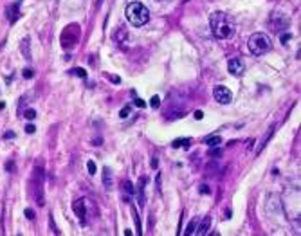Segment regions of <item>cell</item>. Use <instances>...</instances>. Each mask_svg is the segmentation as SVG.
<instances>
[{
    "label": "cell",
    "mask_w": 301,
    "mask_h": 236,
    "mask_svg": "<svg viewBox=\"0 0 301 236\" xmlns=\"http://www.w3.org/2000/svg\"><path fill=\"white\" fill-rule=\"evenodd\" d=\"M209 27H211V32L215 38L218 40H227L233 36L235 32V23H233V18L224 13V11H215L211 16H209Z\"/></svg>",
    "instance_id": "obj_1"
},
{
    "label": "cell",
    "mask_w": 301,
    "mask_h": 236,
    "mask_svg": "<svg viewBox=\"0 0 301 236\" xmlns=\"http://www.w3.org/2000/svg\"><path fill=\"white\" fill-rule=\"evenodd\" d=\"M126 18H128V22H130L132 25L141 27V25L148 23V20H150V11H148V7H146L144 4H141V2H130V4L126 5Z\"/></svg>",
    "instance_id": "obj_2"
},
{
    "label": "cell",
    "mask_w": 301,
    "mask_h": 236,
    "mask_svg": "<svg viewBox=\"0 0 301 236\" xmlns=\"http://www.w3.org/2000/svg\"><path fill=\"white\" fill-rule=\"evenodd\" d=\"M247 45H249V51H251L254 56H263V54H267V52L272 49V40H271L265 32H254V34L249 38Z\"/></svg>",
    "instance_id": "obj_3"
},
{
    "label": "cell",
    "mask_w": 301,
    "mask_h": 236,
    "mask_svg": "<svg viewBox=\"0 0 301 236\" xmlns=\"http://www.w3.org/2000/svg\"><path fill=\"white\" fill-rule=\"evenodd\" d=\"M78 34H79L78 25H70V27H67V29L63 31V34H61V45H63V47H72V45H76V41H78Z\"/></svg>",
    "instance_id": "obj_4"
},
{
    "label": "cell",
    "mask_w": 301,
    "mask_h": 236,
    "mask_svg": "<svg viewBox=\"0 0 301 236\" xmlns=\"http://www.w3.org/2000/svg\"><path fill=\"white\" fill-rule=\"evenodd\" d=\"M213 96H215V99H217L218 103H222V105H229L231 99H233L231 90H229L227 87H224V85H217L215 90H213Z\"/></svg>",
    "instance_id": "obj_5"
},
{
    "label": "cell",
    "mask_w": 301,
    "mask_h": 236,
    "mask_svg": "<svg viewBox=\"0 0 301 236\" xmlns=\"http://www.w3.org/2000/svg\"><path fill=\"white\" fill-rule=\"evenodd\" d=\"M227 70L233 74V76H242L245 72V63L240 60V58H231L227 61Z\"/></svg>",
    "instance_id": "obj_6"
},
{
    "label": "cell",
    "mask_w": 301,
    "mask_h": 236,
    "mask_svg": "<svg viewBox=\"0 0 301 236\" xmlns=\"http://www.w3.org/2000/svg\"><path fill=\"white\" fill-rule=\"evenodd\" d=\"M72 209L76 213V216H79L81 222H85V215H87V209H85V200H76L72 204Z\"/></svg>",
    "instance_id": "obj_7"
},
{
    "label": "cell",
    "mask_w": 301,
    "mask_h": 236,
    "mask_svg": "<svg viewBox=\"0 0 301 236\" xmlns=\"http://www.w3.org/2000/svg\"><path fill=\"white\" fill-rule=\"evenodd\" d=\"M20 0L16 2V4H13V5H9L7 7V18H9V22L11 23H14L16 20H18V16H20Z\"/></svg>",
    "instance_id": "obj_8"
},
{
    "label": "cell",
    "mask_w": 301,
    "mask_h": 236,
    "mask_svg": "<svg viewBox=\"0 0 301 236\" xmlns=\"http://www.w3.org/2000/svg\"><path fill=\"white\" fill-rule=\"evenodd\" d=\"M209 227H211V216H206L202 222H200V225L197 224V234L204 236L209 233Z\"/></svg>",
    "instance_id": "obj_9"
},
{
    "label": "cell",
    "mask_w": 301,
    "mask_h": 236,
    "mask_svg": "<svg viewBox=\"0 0 301 236\" xmlns=\"http://www.w3.org/2000/svg\"><path fill=\"white\" fill-rule=\"evenodd\" d=\"M144 184H146V179H141V182L137 186V198H139V206L141 207L144 206Z\"/></svg>",
    "instance_id": "obj_10"
},
{
    "label": "cell",
    "mask_w": 301,
    "mask_h": 236,
    "mask_svg": "<svg viewBox=\"0 0 301 236\" xmlns=\"http://www.w3.org/2000/svg\"><path fill=\"white\" fill-rule=\"evenodd\" d=\"M206 144H207L209 148H217L218 144H222V137H220V135H211V137L206 139Z\"/></svg>",
    "instance_id": "obj_11"
},
{
    "label": "cell",
    "mask_w": 301,
    "mask_h": 236,
    "mask_svg": "<svg viewBox=\"0 0 301 236\" xmlns=\"http://www.w3.org/2000/svg\"><path fill=\"white\" fill-rule=\"evenodd\" d=\"M103 184H105V188L112 186V171H110V168H103Z\"/></svg>",
    "instance_id": "obj_12"
},
{
    "label": "cell",
    "mask_w": 301,
    "mask_h": 236,
    "mask_svg": "<svg viewBox=\"0 0 301 236\" xmlns=\"http://www.w3.org/2000/svg\"><path fill=\"white\" fill-rule=\"evenodd\" d=\"M272 133H274V126H271V128H269V132L263 135V139H262V143H260V148H258V153H260V152L265 148V144H267V141L271 139V135H272Z\"/></svg>",
    "instance_id": "obj_13"
},
{
    "label": "cell",
    "mask_w": 301,
    "mask_h": 236,
    "mask_svg": "<svg viewBox=\"0 0 301 236\" xmlns=\"http://www.w3.org/2000/svg\"><path fill=\"white\" fill-rule=\"evenodd\" d=\"M171 146H173V148H180V146L188 148V146H189V139H175V141L171 143Z\"/></svg>",
    "instance_id": "obj_14"
},
{
    "label": "cell",
    "mask_w": 301,
    "mask_h": 236,
    "mask_svg": "<svg viewBox=\"0 0 301 236\" xmlns=\"http://www.w3.org/2000/svg\"><path fill=\"white\" fill-rule=\"evenodd\" d=\"M197 224H198V220H197V218H193V220L189 222V225L186 227L184 234H188V236H189V234H193V233H195V229H197Z\"/></svg>",
    "instance_id": "obj_15"
},
{
    "label": "cell",
    "mask_w": 301,
    "mask_h": 236,
    "mask_svg": "<svg viewBox=\"0 0 301 236\" xmlns=\"http://www.w3.org/2000/svg\"><path fill=\"white\" fill-rule=\"evenodd\" d=\"M22 52H25V58L31 60V52H29V38H25L22 41Z\"/></svg>",
    "instance_id": "obj_16"
},
{
    "label": "cell",
    "mask_w": 301,
    "mask_h": 236,
    "mask_svg": "<svg viewBox=\"0 0 301 236\" xmlns=\"http://www.w3.org/2000/svg\"><path fill=\"white\" fill-rule=\"evenodd\" d=\"M23 117H25V119H29V121H32V119H36V110H32V108H29V110H25V112H23Z\"/></svg>",
    "instance_id": "obj_17"
},
{
    "label": "cell",
    "mask_w": 301,
    "mask_h": 236,
    "mask_svg": "<svg viewBox=\"0 0 301 236\" xmlns=\"http://www.w3.org/2000/svg\"><path fill=\"white\" fill-rule=\"evenodd\" d=\"M150 106H152V108H159V106H161V97H159V96H153V97L150 99Z\"/></svg>",
    "instance_id": "obj_18"
},
{
    "label": "cell",
    "mask_w": 301,
    "mask_h": 236,
    "mask_svg": "<svg viewBox=\"0 0 301 236\" xmlns=\"http://www.w3.org/2000/svg\"><path fill=\"white\" fill-rule=\"evenodd\" d=\"M70 72H72V74H76V76H78V78H81V79H85V78H87V72H85L83 69H72Z\"/></svg>",
    "instance_id": "obj_19"
},
{
    "label": "cell",
    "mask_w": 301,
    "mask_h": 236,
    "mask_svg": "<svg viewBox=\"0 0 301 236\" xmlns=\"http://www.w3.org/2000/svg\"><path fill=\"white\" fill-rule=\"evenodd\" d=\"M87 170H88L90 175H96V170H97V168H96V162H94V161H88V162H87Z\"/></svg>",
    "instance_id": "obj_20"
},
{
    "label": "cell",
    "mask_w": 301,
    "mask_h": 236,
    "mask_svg": "<svg viewBox=\"0 0 301 236\" xmlns=\"http://www.w3.org/2000/svg\"><path fill=\"white\" fill-rule=\"evenodd\" d=\"M130 112H132V108H130V106H124V108L119 112V117H121V119H126V117L130 115Z\"/></svg>",
    "instance_id": "obj_21"
},
{
    "label": "cell",
    "mask_w": 301,
    "mask_h": 236,
    "mask_svg": "<svg viewBox=\"0 0 301 236\" xmlns=\"http://www.w3.org/2000/svg\"><path fill=\"white\" fill-rule=\"evenodd\" d=\"M134 105H135V106H139V108H144V106H146V103H144L141 97H137V99L134 101Z\"/></svg>",
    "instance_id": "obj_22"
},
{
    "label": "cell",
    "mask_w": 301,
    "mask_h": 236,
    "mask_svg": "<svg viewBox=\"0 0 301 236\" xmlns=\"http://www.w3.org/2000/svg\"><path fill=\"white\" fill-rule=\"evenodd\" d=\"M123 188L126 189V193H134V188H132V182H128V180H126V182L123 184Z\"/></svg>",
    "instance_id": "obj_23"
},
{
    "label": "cell",
    "mask_w": 301,
    "mask_h": 236,
    "mask_svg": "<svg viewBox=\"0 0 301 236\" xmlns=\"http://www.w3.org/2000/svg\"><path fill=\"white\" fill-rule=\"evenodd\" d=\"M290 38H292V36H290L289 32H285V34H281V36H280V40H281V43H285V41H289Z\"/></svg>",
    "instance_id": "obj_24"
},
{
    "label": "cell",
    "mask_w": 301,
    "mask_h": 236,
    "mask_svg": "<svg viewBox=\"0 0 301 236\" xmlns=\"http://www.w3.org/2000/svg\"><path fill=\"white\" fill-rule=\"evenodd\" d=\"M22 74H23V78H27V79H29V78H32V70H31V69H23V72H22Z\"/></svg>",
    "instance_id": "obj_25"
},
{
    "label": "cell",
    "mask_w": 301,
    "mask_h": 236,
    "mask_svg": "<svg viewBox=\"0 0 301 236\" xmlns=\"http://www.w3.org/2000/svg\"><path fill=\"white\" fill-rule=\"evenodd\" d=\"M200 193H202V195H209V193H211V189L204 184V186H200Z\"/></svg>",
    "instance_id": "obj_26"
},
{
    "label": "cell",
    "mask_w": 301,
    "mask_h": 236,
    "mask_svg": "<svg viewBox=\"0 0 301 236\" xmlns=\"http://www.w3.org/2000/svg\"><path fill=\"white\" fill-rule=\"evenodd\" d=\"M25 216H27L29 220H32V218H34V211H32V209H25Z\"/></svg>",
    "instance_id": "obj_27"
},
{
    "label": "cell",
    "mask_w": 301,
    "mask_h": 236,
    "mask_svg": "<svg viewBox=\"0 0 301 236\" xmlns=\"http://www.w3.org/2000/svg\"><path fill=\"white\" fill-rule=\"evenodd\" d=\"M202 117H204V112H202V110H197V112H195V119H197V121H200Z\"/></svg>",
    "instance_id": "obj_28"
},
{
    "label": "cell",
    "mask_w": 301,
    "mask_h": 236,
    "mask_svg": "<svg viewBox=\"0 0 301 236\" xmlns=\"http://www.w3.org/2000/svg\"><path fill=\"white\" fill-rule=\"evenodd\" d=\"M34 130H36L34 124H27V126H25V132H27V133H34Z\"/></svg>",
    "instance_id": "obj_29"
},
{
    "label": "cell",
    "mask_w": 301,
    "mask_h": 236,
    "mask_svg": "<svg viewBox=\"0 0 301 236\" xmlns=\"http://www.w3.org/2000/svg\"><path fill=\"white\" fill-rule=\"evenodd\" d=\"M209 153H211L213 157H220V155H222V150H211Z\"/></svg>",
    "instance_id": "obj_30"
},
{
    "label": "cell",
    "mask_w": 301,
    "mask_h": 236,
    "mask_svg": "<svg viewBox=\"0 0 301 236\" xmlns=\"http://www.w3.org/2000/svg\"><path fill=\"white\" fill-rule=\"evenodd\" d=\"M4 137H5V139H14V132H5Z\"/></svg>",
    "instance_id": "obj_31"
},
{
    "label": "cell",
    "mask_w": 301,
    "mask_h": 236,
    "mask_svg": "<svg viewBox=\"0 0 301 236\" xmlns=\"http://www.w3.org/2000/svg\"><path fill=\"white\" fill-rule=\"evenodd\" d=\"M150 164H152V168H157V164H159V162H157V159H152V162H150Z\"/></svg>",
    "instance_id": "obj_32"
},
{
    "label": "cell",
    "mask_w": 301,
    "mask_h": 236,
    "mask_svg": "<svg viewBox=\"0 0 301 236\" xmlns=\"http://www.w3.org/2000/svg\"><path fill=\"white\" fill-rule=\"evenodd\" d=\"M4 108H5V103H4V101H0V110H4Z\"/></svg>",
    "instance_id": "obj_33"
},
{
    "label": "cell",
    "mask_w": 301,
    "mask_h": 236,
    "mask_svg": "<svg viewBox=\"0 0 301 236\" xmlns=\"http://www.w3.org/2000/svg\"><path fill=\"white\" fill-rule=\"evenodd\" d=\"M159 2H164V0H159Z\"/></svg>",
    "instance_id": "obj_34"
}]
</instances>
